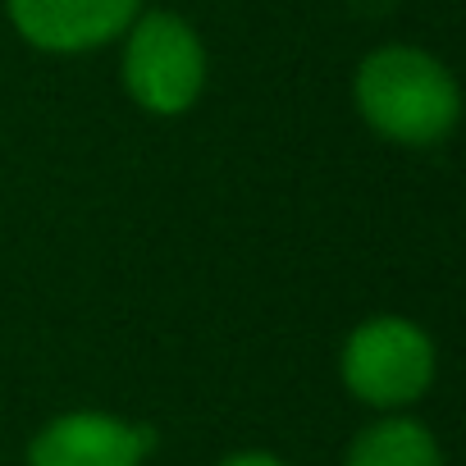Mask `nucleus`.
<instances>
[{
  "mask_svg": "<svg viewBox=\"0 0 466 466\" xmlns=\"http://www.w3.org/2000/svg\"><path fill=\"white\" fill-rule=\"evenodd\" d=\"M219 466H289L284 457L266 452V448H238V452H228Z\"/></svg>",
  "mask_w": 466,
  "mask_h": 466,
  "instance_id": "obj_7",
  "label": "nucleus"
},
{
  "mask_svg": "<svg viewBox=\"0 0 466 466\" xmlns=\"http://www.w3.org/2000/svg\"><path fill=\"white\" fill-rule=\"evenodd\" d=\"M352 101L366 128L393 147H439L461 119V87L452 69L420 46H380L357 65Z\"/></svg>",
  "mask_w": 466,
  "mask_h": 466,
  "instance_id": "obj_1",
  "label": "nucleus"
},
{
  "mask_svg": "<svg viewBox=\"0 0 466 466\" xmlns=\"http://www.w3.org/2000/svg\"><path fill=\"white\" fill-rule=\"evenodd\" d=\"M434 339L407 316L361 320L339 352L343 389L375 411H402L416 398H425L434 384Z\"/></svg>",
  "mask_w": 466,
  "mask_h": 466,
  "instance_id": "obj_3",
  "label": "nucleus"
},
{
  "mask_svg": "<svg viewBox=\"0 0 466 466\" xmlns=\"http://www.w3.org/2000/svg\"><path fill=\"white\" fill-rule=\"evenodd\" d=\"M119 42H124L119 78L137 110H147L156 119H174L201 101L210 65H206V46L187 19H178L169 10H151V15H137Z\"/></svg>",
  "mask_w": 466,
  "mask_h": 466,
  "instance_id": "obj_2",
  "label": "nucleus"
},
{
  "mask_svg": "<svg viewBox=\"0 0 466 466\" xmlns=\"http://www.w3.org/2000/svg\"><path fill=\"white\" fill-rule=\"evenodd\" d=\"M15 33L46 56H83L119 42L142 0H5Z\"/></svg>",
  "mask_w": 466,
  "mask_h": 466,
  "instance_id": "obj_4",
  "label": "nucleus"
},
{
  "mask_svg": "<svg viewBox=\"0 0 466 466\" xmlns=\"http://www.w3.org/2000/svg\"><path fill=\"white\" fill-rule=\"evenodd\" d=\"M156 448L151 425L110 411H65L28 443V466H142Z\"/></svg>",
  "mask_w": 466,
  "mask_h": 466,
  "instance_id": "obj_5",
  "label": "nucleus"
},
{
  "mask_svg": "<svg viewBox=\"0 0 466 466\" xmlns=\"http://www.w3.org/2000/svg\"><path fill=\"white\" fill-rule=\"evenodd\" d=\"M343 466H443V448L430 434V425L402 411H384L348 443Z\"/></svg>",
  "mask_w": 466,
  "mask_h": 466,
  "instance_id": "obj_6",
  "label": "nucleus"
}]
</instances>
